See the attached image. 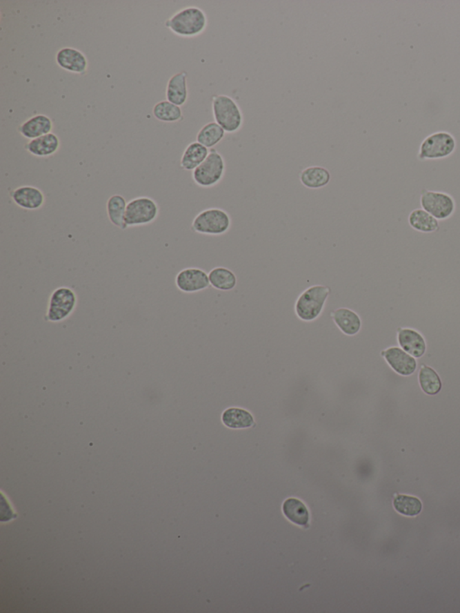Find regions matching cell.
I'll list each match as a JSON object with an SVG mask.
<instances>
[{"instance_id": "6da1fadb", "label": "cell", "mask_w": 460, "mask_h": 613, "mask_svg": "<svg viewBox=\"0 0 460 613\" xmlns=\"http://www.w3.org/2000/svg\"><path fill=\"white\" fill-rule=\"evenodd\" d=\"M165 25L177 37L192 38L206 31L208 17L201 8L187 7L174 14L170 19L166 21Z\"/></svg>"}, {"instance_id": "7a4b0ae2", "label": "cell", "mask_w": 460, "mask_h": 613, "mask_svg": "<svg viewBox=\"0 0 460 613\" xmlns=\"http://www.w3.org/2000/svg\"><path fill=\"white\" fill-rule=\"evenodd\" d=\"M213 118L227 133H236L244 124L242 109L234 98L227 95H216L212 97Z\"/></svg>"}, {"instance_id": "3957f363", "label": "cell", "mask_w": 460, "mask_h": 613, "mask_svg": "<svg viewBox=\"0 0 460 613\" xmlns=\"http://www.w3.org/2000/svg\"><path fill=\"white\" fill-rule=\"evenodd\" d=\"M330 288L325 285H314L299 295L295 303L297 317L305 322L316 320L322 314Z\"/></svg>"}, {"instance_id": "277c9868", "label": "cell", "mask_w": 460, "mask_h": 613, "mask_svg": "<svg viewBox=\"0 0 460 613\" xmlns=\"http://www.w3.org/2000/svg\"><path fill=\"white\" fill-rule=\"evenodd\" d=\"M231 217L221 208H209L201 211L192 222V231L207 236H221L230 230Z\"/></svg>"}, {"instance_id": "5b68a950", "label": "cell", "mask_w": 460, "mask_h": 613, "mask_svg": "<svg viewBox=\"0 0 460 613\" xmlns=\"http://www.w3.org/2000/svg\"><path fill=\"white\" fill-rule=\"evenodd\" d=\"M225 172L224 157L215 148H212L207 159L192 171V177L198 186L210 188L221 182Z\"/></svg>"}, {"instance_id": "8992f818", "label": "cell", "mask_w": 460, "mask_h": 613, "mask_svg": "<svg viewBox=\"0 0 460 613\" xmlns=\"http://www.w3.org/2000/svg\"><path fill=\"white\" fill-rule=\"evenodd\" d=\"M159 206L155 200L148 196L132 199L127 204L126 228L139 227L151 224L159 218Z\"/></svg>"}, {"instance_id": "52a82bcc", "label": "cell", "mask_w": 460, "mask_h": 613, "mask_svg": "<svg viewBox=\"0 0 460 613\" xmlns=\"http://www.w3.org/2000/svg\"><path fill=\"white\" fill-rule=\"evenodd\" d=\"M456 148V139L452 135L447 132H437L423 139L417 157L421 162L442 159L452 155Z\"/></svg>"}, {"instance_id": "ba28073f", "label": "cell", "mask_w": 460, "mask_h": 613, "mask_svg": "<svg viewBox=\"0 0 460 613\" xmlns=\"http://www.w3.org/2000/svg\"><path fill=\"white\" fill-rule=\"evenodd\" d=\"M78 298L75 291L69 287H59L53 291L50 297L46 320L49 322H61L75 311Z\"/></svg>"}, {"instance_id": "9c48e42d", "label": "cell", "mask_w": 460, "mask_h": 613, "mask_svg": "<svg viewBox=\"0 0 460 613\" xmlns=\"http://www.w3.org/2000/svg\"><path fill=\"white\" fill-rule=\"evenodd\" d=\"M420 204L421 209L431 214L439 222L449 220L456 211L455 199L445 192L423 190L421 193Z\"/></svg>"}, {"instance_id": "30bf717a", "label": "cell", "mask_w": 460, "mask_h": 613, "mask_svg": "<svg viewBox=\"0 0 460 613\" xmlns=\"http://www.w3.org/2000/svg\"><path fill=\"white\" fill-rule=\"evenodd\" d=\"M176 285L183 293H198L210 286L209 275L203 269L189 267L177 273Z\"/></svg>"}, {"instance_id": "8fae6325", "label": "cell", "mask_w": 460, "mask_h": 613, "mask_svg": "<svg viewBox=\"0 0 460 613\" xmlns=\"http://www.w3.org/2000/svg\"><path fill=\"white\" fill-rule=\"evenodd\" d=\"M56 64L62 70L84 75L88 71V58L82 52L72 47L59 49L55 56Z\"/></svg>"}, {"instance_id": "7c38bea8", "label": "cell", "mask_w": 460, "mask_h": 613, "mask_svg": "<svg viewBox=\"0 0 460 613\" xmlns=\"http://www.w3.org/2000/svg\"><path fill=\"white\" fill-rule=\"evenodd\" d=\"M388 365L397 373L402 376H410L417 371V361L414 357L405 352L402 348L393 347L388 348L382 353Z\"/></svg>"}, {"instance_id": "4fadbf2b", "label": "cell", "mask_w": 460, "mask_h": 613, "mask_svg": "<svg viewBox=\"0 0 460 613\" xmlns=\"http://www.w3.org/2000/svg\"><path fill=\"white\" fill-rule=\"evenodd\" d=\"M12 201L26 211H37L43 206L46 196L41 189L31 186L17 187L11 193Z\"/></svg>"}, {"instance_id": "5bb4252c", "label": "cell", "mask_w": 460, "mask_h": 613, "mask_svg": "<svg viewBox=\"0 0 460 613\" xmlns=\"http://www.w3.org/2000/svg\"><path fill=\"white\" fill-rule=\"evenodd\" d=\"M397 342L405 352L414 358H421L426 353V338L417 329L401 327L397 331Z\"/></svg>"}, {"instance_id": "9a60e30c", "label": "cell", "mask_w": 460, "mask_h": 613, "mask_svg": "<svg viewBox=\"0 0 460 613\" xmlns=\"http://www.w3.org/2000/svg\"><path fill=\"white\" fill-rule=\"evenodd\" d=\"M53 129L52 119L46 115L32 116L19 127V132L26 139H32L49 135Z\"/></svg>"}, {"instance_id": "2e32d148", "label": "cell", "mask_w": 460, "mask_h": 613, "mask_svg": "<svg viewBox=\"0 0 460 613\" xmlns=\"http://www.w3.org/2000/svg\"><path fill=\"white\" fill-rule=\"evenodd\" d=\"M59 147H61V141L53 133L32 139L25 146L26 150L28 153L37 157H52L58 153Z\"/></svg>"}, {"instance_id": "e0dca14e", "label": "cell", "mask_w": 460, "mask_h": 613, "mask_svg": "<svg viewBox=\"0 0 460 613\" xmlns=\"http://www.w3.org/2000/svg\"><path fill=\"white\" fill-rule=\"evenodd\" d=\"M166 97L169 102L178 106H185L188 100V84L186 71L178 72L169 79Z\"/></svg>"}, {"instance_id": "ac0fdd59", "label": "cell", "mask_w": 460, "mask_h": 613, "mask_svg": "<svg viewBox=\"0 0 460 613\" xmlns=\"http://www.w3.org/2000/svg\"><path fill=\"white\" fill-rule=\"evenodd\" d=\"M335 325L343 333L344 335L352 336L357 335L361 331L363 322L360 316L355 311L347 308L337 309L332 312Z\"/></svg>"}, {"instance_id": "d6986e66", "label": "cell", "mask_w": 460, "mask_h": 613, "mask_svg": "<svg viewBox=\"0 0 460 613\" xmlns=\"http://www.w3.org/2000/svg\"><path fill=\"white\" fill-rule=\"evenodd\" d=\"M331 173L328 168L320 166L306 168L299 174V181L308 189L323 188L330 183Z\"/></svg>"}, {"instance_id": "ffe728a7", "label": "cell", "mask_w": 460, "mask_h": 613, "mask_svg": "<svg viewBox=\"0 0 460 613\" xmlns=\"http://www.w3.org/2000/svg\"><path fill=\"white\" fill-rule=\"evenodd\" d=\"M210 150L197 142H192L186 148L180 160L181 168L186 171H194L209 156Z\"/></svg>"}, {"instance_id": "44dd1931", "label": "cell", "mask_w": 460, "mask_h": 613, "mask_svg": "<svg viewBox=\"0 0 460 613\" xmlns=\"http://www.w3.org/2000/svg\"><path fill=\"white\" fill-rule=\"evenodd\" d=\"M408 224L412 230L421 233H434L440 230L438 220L421 208L411 211L408 216Z\"/></svg>"}, {"instance_id": "7402d4cb", "label": "cell", "mask_w": 460, "mask_h": 613, "mask_svg": "<svg viewBox=\"0 0 460 613\" xmlns=\"http://www.w3.org/2000/svg\"><path fill=\"white\" fill-rule=\"evenodd\" d=\"M222 422L231 429H244L253 427L254 420L250 412L239 407L226 409L221 416Z\"/></svg>"}, {"instance_id": "603a6c76", "label": "cell", "mask_w": 460, "mask_h": 613, "mask_svg": "<svg viewBox=\"0 0 460 613\" xmlns=\"http://www.w3.org/2000/svg\"><path fill=\"white\" fill-rule=\"evenodd\" d=\"M127 204L126 198L121 195H112L106 202V211H108L109 222L115 227L123 231L127 230L126 222H124Z\"/></svg>"}, {"instance_id": "cb8c5ba5", "label": "cell", "mask_w": 460, "mask_h": 613, "mask_svg": "<svg viewBox=\"0 0 460 613\" xmlns=\"http://www.w3.org/2000/svg\"><path fill=\"white\" fill-rule=\"evenodd\" d=\"M226 133H227L223 128L219 126L216 121H210L199 130L196 135V142L212 150L225 138Z\"/></svg>"}, {"instance_id": "d4e9b609", "label": "cell", "mask_w": 460, "mask_h": 613, "mask_svg": "<svg viewBox=\"0 0 460 613\" xmlns=\"http://www.w3.org/2000/svg\"><path fill=\"white\" fill-rule=\"evenodd\" d=\"M283 511L284 516L297 525L305 526L310 520V513L307 507L296 498H289L283 503Z\"/></svg>"}, {"instance_id": "484cf974", "label": "cell", "mask_w": 460, "mask_h": 613, "mask_svg": "<svg viewBox=\"0 0 460 613\" xmlns=\"http://www.w3.org/2000/svg\"><path fill=\"white\" fill-rule=\"evenodd\" d=\"M210 284L219 291H231L236 287L237 279L235 273L226 267H215L209 273Z\"/></svg>"}, {"instance_id": "4316f807", "label": "cell", "mask_w": 460, "mask_h": 613, "mask_svg": "<svg viewBox=\"0 0 460 613\" xmlns=\"http://www.w3.org/2000/svg\"><path fill=\"white\" fill-rule=\"evenodd\" d=\"M419 384L421 391L430 396L439 394L442 389L441 377L437 371L427 365H423L420 369Z\"/></svg>"}, {"instance_id": "83f0119b", "label": "cell", "mask_w": 460, "mask_h": 613, "mask_svg": "<svg viewBox=\"0 0 460 613\" xmlns=\"http://www.w3.org/2000/svg\"><path fill=\"white\" fill-rule=\"evenodd\" d=\"M152 113L157 120L164 123H177L183 118L182 108L168 100L157 103L153 107Z\"/></svg>"}, {"instance_id": "f1b7e54d", "label": "cell", "mask_w": 460, "mask_h": 613, "mask_svg": "<svg viewBox=\"0 0 460 613\" xmlns=\"http://www.w3.org/2000/svg\"><path fill=\"white\" fill-rule=\"evenodd\" d=\"M394 509L406 516H415L421 513L423 505L414 496L399 495L394 500Z\"/></svg>"}]
</instances>
